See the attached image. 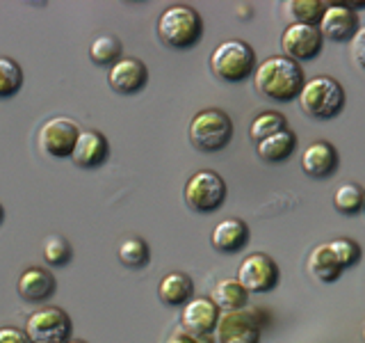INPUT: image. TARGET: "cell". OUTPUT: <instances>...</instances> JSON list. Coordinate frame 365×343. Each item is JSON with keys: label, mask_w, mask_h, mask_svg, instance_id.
<instances>
[{"label": "cell", "mask_w": 365, "mask_h": 343, "mask_svg": "<svg viewBox=\"0 0 365 343\" xmlns=\"http://www.w3.org/2000/svg\"><path fill=\"white\" fill-rule=\"evenodd\" d=\"M254 83L265 99L274 103H290L299 99L306 85V74L299 62L285 55H272L256 66Z\"/></svg>", "instance_id": "6da1fadb"}, {"label": "cell", "mask_w": 365, "mask_h": 343, "mask_svg": "<svg viewBox=\"0 0 365 343\" xmlns=\"http://www.w3.org/2000/svg\"><path fill=\"white\" fill-rule=\"evenodd\" d=\"M158 37L167 49L190 51L203 37V19L190 5H169L158 19Z\"/></svg>", "instance_id": "7a4b0ae2"}, {"label": "cell", "mask_w": 365, "mask_h": 343, "mask_svg": "<svg viewBox=\"0 0 365 343\" xmlns=\"http://www.w3.org/2000/svg\"><path fill=\"white\" fill-rule=\"evenodd\" d=\"M345 101H347L345 89L331 76H315L311 80H306L299 94L302 112L317 121L336 119L345 110Z\"/></svg>", "instance_id": "3957f363"}, {"label": "cell", "mask_w": 365, "mask_h": 343, "mask_svg": "<svg viewBox=\"0 0 365 343\" xmlns=\"http://www.w3.org/2000/svg\"><path fill=\"white\" fill-rule=\"evenodd\" d=\"M256 51L242 39H226L210 55L212 74L224 83H242L256 71Z\"/></svg>", "instance_id": "277c9868"}, {"label": "cell", "mask_w": 365, "mask_h": 343, "mask_svg": "<svg viewBox=\"0 0 365 343\" xmlns=\"http://www.w3.org/2000/svg\"><path fill=\"white\" fill-rule=\"evenodd\" d=\"M233 140V121L220 108H205L190 121V142L205 154L222 151Z\"/></svg>", "instance_id": "5b68a950"}, {"label": "cell", "mask_w": 365, "mask_h": 343, "mask_svg": "<svg viewBox=\"0 0 365 343\" xmlns=\"http://www.w3.org/2000/svg\"><path fill=\"white\" fill-rule=\"evenodd\" d=\"M182 197L194 213H215L226 202V183L215 169H199L187 179Z\"/></svg>", "instance_id": "8992f818"}, {"label": "cell", "mask_w": 365, "mask_h": 343, "mask_svg": "<svg viewBox=\"0 0 365 343\" xmlns=\"http://www.w3.org/2000/svg\"><path fill=\"white\" fill-rule=\"evenodd\" d=\"M26 337L30 343H66L71 337V318L60 307H41L28 316Z\"/></svg>", "instance_id": "52a82bcc"}, {"label": "cell", "mask_w": 365, "mask_h": 343, "mask_svg": "<svg viewBox=\"0 0 365 343\" xmlns=\"http://www.w3.org/2000/svg\"><path fill=\"white\" fill-rule=\"evenodd\" d=\"M281 279V270L277 261L267 257L265 252H251L242 259L237 268V282L242 284L247 293H269L277 289Z\"/></svg>", "instance_id": "ba28073f"}, {"label": "cell", "mask_w": 365, "mask_h": 343, "mask_svg": "<svg viewBox=\"0 0 365 343\" xmlns=\"http://www.w3.org/2000/svg\"><path fill=\"white\" fill-rule=\"evenodd\" d=\"M260 325L262 318L256 309L245 307L237 312H224L215 339L220 343H260Z\"/></svg>", "instance_id": "9c48e42d"}, {"label": "cell", "mask_w": 365, "mask_h": 343, "mask_svg": "<svg viewBox=\"0 0 365 343\" xmlns=\"http://www.w3.org/2000/svg\"><path fill=\"white\" fill-rule=\"evenodd\" d=\"M281 49L283 55L290 57L294 62H311L324 51V37L319 28L299 26V23H290L281 34Z\"/></svg>", "instance_id": "30bf717a"}, {"label": "cell", "mask_w": 365, "mask_h": 343, "mask_svg": "<svg viewBox=\"0 0 365 343\" xmlns=\"http://www.w3.org/2000/svg\"><path fill=\"white\" fill-rule=\"evenodd\" d=\"M80 137L78 124L68 117H53L39 129V146L51 158H71Z\"/></svg>", "instance_id": "8fae6325"}, {"label": "cell", "mask_w": 365, "mask_h": 343, "mask_svg": "<svg viewBox=\"0 0 365 343\" xmlns=\"http://www.w3.org/2000/svg\"><path fill=\"white\" fill-rule=\"evenodd\" d=\"M108 83L117 94L130 96L142 91L148 83V69L137 57H121L119 62H114L108 71Z\"/></svg>", "instance_id": "7c38bea8"}, {"label": "cell", "mask_w": 365, "mask_h": 343, "mask_svg": "<svg viewBox=\"0 0 365 343\" xmlns=\"http://www.w3.org/2000/svg\"><path fill=\"white\" fill-rule=\"evenodd\" d=\"M222 312L210 297H192L180 312V327L190 334H212L220 325Z\"/></svg>", "instance_id": "4fadbf2b"}, {"label": "cell", "mask_w": 365, "mask_h": 343, "mask_svg": "<svg viewBox=\"0 0 365 343\" xmlns=\"http://www.w3.org/2000/svg\"><path fill=\"white\" fill-rule=\"evenodd\" d=\"M361 30L359 26V14L354 9H349L342 3L327 5V11L319 23V32L324 39L331 41H349L356 37V32Z\"/></svg>", "instance_id": "5bb4252c"}, {"label": "cell", "mask_w": 365, "mask_h": 343, "mask_svg": "<svg viewBox=\"0 0 365 343\" xmlns=\"http://www.w3.org/2000/svg\"><path fill=\"white\" fill-rule=\"evenodd\" d=\"M340 167V156L336 146L327 140L311 142L302 154V169L311 179H331Z\"/></svg>", "instance_id": "9a60e30c"}, {"label": "cell", "mask_w": 365, "mask_h": 343, "mask_svg": "<svg viewBox=\"0 0 365 343\" xmlns=\"http://www.w3.org/2000/svg\"><path fill=\"white\" fill-rule=\"evenodd\" d=\"M110 156V142L101 131H80V137L76 142V149L71 154V160L83 169L101 167Z\"/></svg>", "instance_id": "2e32d148"}, {"label": "cell", "mask_w": 365, "mask_h": 343, "mask_svg": "<svg viewBox=\"0 0 365 343\" xmlns=\"http://www.w3.org/2000/svg\"><path fill=\"white\" fill-rule=\"evenodd\" d=\"M249 238H251V232L245 220H240V217H226V220L215 224L210 243L217 252H222V254H235V252L247 247Z\"/></svg>", "instance_id": "e0dca14e"}, {"label": "cell", "mask_w": 365, "mask_h": 343, "mask_svg": "<svg viewBox=\"0 0 365 343\" xmlns=\"http://www.w3.org/2000/svg\"><path fill=\"white\" fill-rule=\"evenodd\" d=\"M16 289L26 302H43L55 293V277L46 268L30 266L21 272Z\"/></svg>", "instance_id": "ac0fdd59"}, {"label": "cell", "mask_w": 365, "mask_h": 343, "mask_svg": "<svg viewBox=\"0 0 365 343\" xmlns=\"http://www.w3.org/2000/svg\"><path fill=\"white\" fill-rule=\"evenodd\" d=\"M158 297L169 307H185L194 297V282L185 272H169L158 284Z\"/></svg>", "instance_id": "d6986e66"}, {"label": "cell", "mask_w": 365, "mask_h": 343, "mask_svg": "<svg viewBox=\"0 0 365 343\" xmlns=\"http://www.w3.org/2000/svg\"><path fill=\"white\" fill-rule=\"evenodd\" d=\"M306 266H308V272H311V277L319 284H334L342 274V266L338 263V259L331 254L329 245L313 247L311 254H308Z\"/></svg>", "instance_id": "ffe728a7"}, {"label": "cell", "mask_w": 365, "mask_h": 343, "mask_svg": "<svg viewBox=\"0 0 365 343\" xmlns=\"http://www.w3.org/2000/svg\"><path fill=\"white\" fill-rule=\"evenodd\" d=\"M256 151L265 163H285L297 151V135L290 129H285L277 135L267 137V140L258 142Z\"/></svg>", "instance_id": "44dd1931"}, {"label": "cell", "mask_w": 365, "mask_h": 343, "mask_svg": "<svg viewBox=\"0 0 365 343\" xmlns=\"http://www.w3.org/2000/svg\"><path fill=\"white\" fill-rule=\"evenodd\" d=\"M210 300L220 307V312H237L245 309L249 302V293L242 289V284L237 279H222L215 284V289L210 293Z\"/></svg>", "instance_id": "7402d4cb"}, {"label": "cell", "mask_w": 365, "mask_h": 343, "mask_svg": "<svg viewBox=\"0 0 365 343\" xmlns=\"http://www.w3.org/2000/svg\"><path fill=\"white\" fill-rule=\"evenodd\" d=\"M283 7L285 14L292 19V23L311 26V28H319L327 11V3H322V0H288Z\"/></svg>", "instance_id": "603a6c76"}, {"label": "cell", "mask_w": 365, "mask_h": 343, "mask_svg": "<svg viewBox=\"0 0 365 343\" xmlns=\"http://www.w3.org/2000/svg\"><path fill=\"white\" fill-rule=\"evenodd\" d=\"M117 257H119V261L123 263L125 268L140 270V268L148 266V261H151V247H148V243L144 238L128 236V238H123L119 243Z\"/></svg>", "instance_id": "cb8c5ba5"}, {"label": "cell", "mask_w": 365, "mask_h": 343, "mask_svg": "<svg viewBox=\"0 0 365 343\" xmlns=\"http://www.w3.org/2000/svg\"><path fill=\"white\" fill-rule=\"evenodd\" d=\"M334 206L340 215H359L365 209V190L359 183H340L334 192Z\"/></svg>", "instance_id": "d4e9b609"}, {"label": "cell", "mask_w": 365, "mask_h": 343, "mask_svg": "<svg viewBox=\"0 0 365 343\" xmlns=\"http://www.w3.org/2000/svg\"><path fill=\"white\" fill-rule=\"evenodd\" d=\"M123 46L114 34H98L89 46V57L96 66H112L121 60Z\"/></svg>", "instance_id": "484cf974"}, {"label": "cell", "mask_w": 365, "mask_h": 343, "mask_svg": "<svg viewBox=\"0 0 365 343\" xmlns=\"http://www.w3.org/2000/svg\"><path fill=\"white\" fill-rule=\"evenodd\" d=\"M285 129H288V119H285V114H281L277 110H267V112H260L254 119L249 133H251V140L258 144V142L267 140V137L277 135Z\"/></svg>", "instance_id": "4316f807"}, {"label": "cell", "mask_w": 365, "mask_h": 343, "mask_svg": "<svg viewBox=\"0 0 365 343\" xmlns=\"http://www.w3.org/2000/svg\"><path fill=\"white\" fill-rule=\"evenodd\" d=\"M23 87V69L11 57H0V101L11 99Z\"/></svg>", "instance_id": "83f0119b"}, {"label": "cell", "mask_w": 365, "mask_h": 343, "mask_svg": "<svg viewBox=\"0 0 365 343\" xmlns=\"http://www.w3.org/2000/svg\"><path fill=\"white\" fill-rule=\"evenodd\" d=\"M43 261L48 263V266H55V268H64L68 261L73 257V249L68 245V240L60 234H53L43 240Z\"/></svg>", "instance_id": "f1b7e54d"}, {"label": "cell", "mask_w": 365, "mask_h": 343, "mask_svg": "<svg viewBox=\"0 0 365 343\" xmlns=\"http://www.w3.org/2000/svg\"><path fill=\"white\" fill-rule=\"evenodd\" d=\"M329 249H331V254H334L338 259V263L342 266V270L345 268H351V266H356V263L361 261L363 257V249L361 245L356 243V240H351V238H334L331 243H327Z\"/></svg>", "instance_id": "f546056e"}, {"label": "cell", "mask_w": 365, "mask_h": 343, "mask_svg": "<svg viewBox=\"0 0 365 343\" xmlns=\"http://www.w3.org/2000/svg\"><path fill=\"white\" fill-rule=\"evenodd\" d=\"M217 339L212 334H190L182 327H178L174 334L167 339V343H215Z\"/></svg>", "instance_id": "4dcf8cb0"}, {"label": "cell", "mask_w": 365, "mask_h": 343, "mask_svg": "<svg viewBox=\"0 0 365 343\" xmlns=\"http://www.w3.org/2000/svg\"><path fill=\"white\" fill-rule=\"evenodd\" d=\"M0 343H30V339L19 327H0Z\"/></svg>", "instance_id": "1f68e13d"}, {"label": "cell", "mask_w": 365, "mask_h": 343, "mask_svg": "<svg viewBox=\"0 0 365 343\" xmlns=\"http://www.w3.org/2000/svg\"><path fill=\"white\" fill-rule=\"evenodd\" d=\"M351 46H354V57H356L359 66L365 69V28L356 32V37L351 39Z\"/></svg>", "instance_id": "d6a6232c"}, {"label": "cell", "mask_w": 365, "mask_h": 343, "mask_svg": "<svg viewBox=\"0 0 365 343\" xmlns=\"http://www.w3.org/2000/svg\"><path fill=\"white\" fill-rule=\"evenodd\" d=\"M3 220H5V209L0 206V224H3Z\"/></svg>", "instance_id": "836d02e7"}, {"label": "cell", "mask_w": 365, "mask_h": 343, "mask_svg": "<svg viewBox=\"0 0 365 343\" xmlns=\"http://www.w3.org/2000/svg\"><path fill=\"white\" fill-rule=\"evenodd\" d=\"M66 343H87V341H83V339H68Z\"/></svg>", "instance_id": "e575fe53"}, {"label": "cell", "mask_w": 365, "mask_h": 343, "mask_svg": "<svg viewBox=\"0 0 365 343\" xmlns=\"http://www.w3.org/2000/svg\"><path fill=\"white\" fill-rule=\"evenodd\" d=\"M363 339H365V325H363Z\"/></svg>", "instance_id": "d590c367"}, {"label": "cell", "mask_w": 365, "mask_h": 343, "mask_svg": "<svg viewBox=\"0 0 365 343\" xmlns=\"http://www.w3.org/2000/svg\"><path fill=\"white\" fill-rule=\"evenodd\" d=\"M363 213H365V209H363Z\"/></svg>", "instance_id": "8d00e7d4"}]
</instances>
